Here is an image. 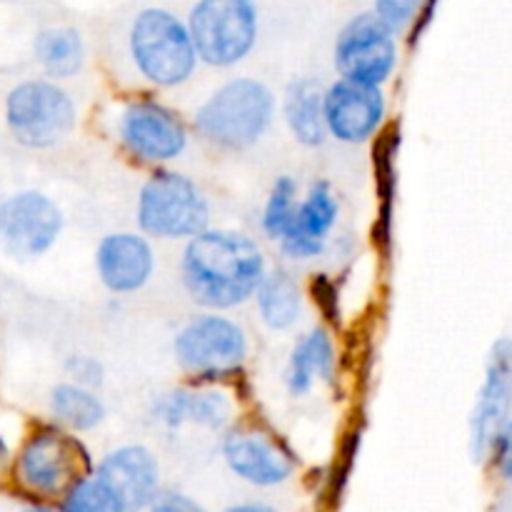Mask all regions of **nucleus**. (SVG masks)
<instances>
[{"instance_id": "f257e3e1", "label": "nucleus", "mask_w": 512, "mask_h": 512, "mask_svg": "<svg viewBox=\"0 0 512 512\" xmlns=\"http://www.w3.org/2000/svg\"><path fill=\"white\" fill-rule=\"evenodd\" d=\"M270 265L253 235L233 228H208L180 250L178 278L198 308L230 313L253 303Z\"/></svg>"}, {"instance_id": "f03ea898", "label": "nucleus", "mask_w": 512, "mask_h": 512, "mask_svg": "<svg viewBox=\"0 0 512 512\" xmlns=\"http://www.w3.org/2000/svg\"><path fill=\"white\" fill-rule=\"evenodd\" d=\"M278 110V98L268 83L240 75L220 83L195 108L190 128L220 153H248L273 130Z\"/></svg>"}, {"instance_id": "7ed1b4c3", "label": "nucleus", "mask_w": 512, "mask_h": 512, "mask_svg": "<svg viewBox=\"0 0 512 512\" xmlns=\"http://www.w3.org/2000/svg\"><path fill=\"white\" fill-rule=\"evenodd\" d=\"M213 220L205 190L190 175L173 168H155L135 195V225L150 240L188 243L205 233Z\"/></svg>"}, {"instance_id": "20e7f679", "label": "nucleus", "mask_w": 512, "mask_h": 512, "mask_svg": "<svg viewBox=\"0 0 512 512\" xmlns=\"http://www.w3.org/2000/svg\"><path fill=\"white\" fill-rule=\"evenodd\" d=\"M173 358L195 385H225L248 365V330L228 313L203 310L175 330Z\"/></svg>"}, {"instance_id": "39448f33", "label": "nucleus", "mask_w": 512, "mask_h": 512, "mask_svg": "<svg viewBox=\"0 0 512 512\" xmlns=\"http://www.w3.org/2000/svg\"><path fill=\"white\" fill-rule=\"evenodd\" d=\"M95 473L93 453L70 430L53 420L25 435L13 458L15 483L35 498H63L80 478Z\"/></svg>"}, {"instance_id": "423d86ee", "label": "nucleus", "mask_w": 512, "mask_h": 512, "mask_svg": "<svg viewBox=\"0 0 512 512\" xmlns=\"http://www.w3.org/2000/svg\"><path fill=\"white\" fill-rule=\"evenodd\" d=\"M128 50L140 78L158 90L185 85L200 63L188 23L165 8H145L135 15Z\"/></svg>"}, {"instance_id": "0eeeda50", "label": "nucleus", "mask_w": 512, "mask_h": 512, "mask_svg": "<svg viewBox=\"0 0 512 512\" xmlns=\"http://www.w3.org/2000/svg\"><path fill=\"white\" fill-rule=\"evenodd\" d=\"M3 120L20 148L50 150L75 133L78 105L55 80L28 78L15 83L5 95Z\"/></svg>"}, {"instance_id": "6e6552de", "label": "nucleus", "mask_w": 512, "mask_h": 512, "mask_svg": "<svg viewBox=\"0 0 512 512\" xmlns=\"http://www.w3.org/2000/svg\"><path fill=\"white\" fill-rule=\"evenodd\" d=\"M115 140L130 160L153 168H168L183 158L193 140V128L168 103L138 95L115 113Z\"/></svg>"}, {"instance_id": "1a4fd4ad", "label": "nucleus", "mask_w": 512, "mask_h": 512, "mask_svg": "<svg viewBox=\"0 0 512 512\" xmlns=\"http://www.w3.org/2000/svg\"><path fill=\"white\" fill-rule=\"evenodd\" d=\"M200 63L233 68L258 43V10L253 0H198L188 18Z\"/></svg>"}, {"instance_id": "9d476101", "label": "nucleus", "mask_w": 512, "mask_h": 512, "mask_svg": "<svg viewBox=\"0 0 512 512\" xmlns=\"http://www.w3.org/2000/svg\"><path fill=\"white\" fill-rule=\"evenodd\" d=\"M220 458L240 483L258 490L290 483L300 468L298 453L288 440L255 423H235L225 430L220 435Z\"/></svg>"}, {"instance_id": "9b49d317", "label": "nucleus", "mask_w": 512, "mask_h": 512, "mask_svg": "<svg viewBox=\"0 0 512 512\" xmlns=\"http://www.w3.org/2000/svg\"><path fill=\"white\" fill-rule=\"evenodd\" d=\"M65 230V213L48 193L18 190L0 200V253L18 263L45 258Z\"/></svg>"}, {"instance_id": "f8f14e48", "label": "nucleus", "mask_w": 512, "mask_h": 512, "mask_svg": "<svg viewBox=\"0 0 512 512\" xmlns=\"http://www.w3.org/2000/svg\"><path fill=\"white\" fill-rule=\"evenodd\" d=\"M398 55V35L375 13H363L335 38L333 65L343 80L383 88L398 68Z\"/></svg>"}, {"instance_id": "ddd939ff", "label": "nucleus", "mask_w": 512, "mask_h": 512, "mask_svg": "<svg viewBox=\"0 0 512 512\" xmlns=\"http://www.w3.org/2000/svg\"><path fill=\"white\" fill-rule=\"evenodd\" d=\"M323 118L328 140L340 145L373 143L388 125V98L383 88L333 80L323 93Z\"/></svg>"}, {"instance_id": "4468645a", "label": "nucleus", "mask_w": 512, "mask_h": 512, "mask_svg": "<svg viewBox=\"0 0 512 512\" xmlns=\"http://www.w3.org/2000/svg\"><path fill=\"white\" fill-rule=\"evenodd\" d=\"M512 420V340L498 338L485 360V378L470 413V455L475 463L490 460L493 445Z\"/></svg>"}, {"instance_id": "2eb2a0df", "label": "nucleus", "mask_w": 512, "mask_h": 512, "mask_svg": "<svg viewBox=\"0 0 512 512\" xmlns=\"http://www.w3.org/2000/svg\"><path fill=\"white\" fill-rule=\"evenodd\" d=\"M148 413L158 428L170 430V433L193 425V428L223 435L238 423L235 420L238 405L223 385L193 383L163 390L150 400Z\"/></svg>"}, {"instance_id": "dca6fc26", "label": "nucleus", "mask_w": 512, "mask_h": 512, "mask_svg": "<svg viewBox=\"0 0 512 512\" xmlns=\"http://www.w3.org/2000/svg\"><path fill=\"white\" fill-rule=\"evenodd\" d=\"M340 213L343 208L333 185L323 178L313 180L300 198L293 225L278 243L280 255L288 263L298 265L325 258L338 238L335 233H338Z\"/></svg>"}, {"instance_id": "f3484780", "label": "nucleus", "mask_w": 512, "mask_h": 512, "mask_svg": "<svg viewBox=\"0 0 512 512\" xmlns=\"http://www.w3.org/2000/svg\"><path fill=\"white\" fill-rule=\"evenodd\" d=\"M98 283L110 295H135L148 288L158 270V253L140 230H113L98 240L93 253Z\"/></svg>"}, {"instance_id": "a211bd4d", "label": "nucleus", "mask_w": 512, "mask_h": 512, "mask_svg": "<svg viewBox=\"0 0 512 512\" xmlns=\"http://www.w3.org/2000/svg\"><path fill=\"white\" fill-rule=\"evenodd\" d=\"M95 475L123 500L128 512H143L163 490V468L145 443H123L95 463Z\"/></svg>"}, {"instance_id": "6ab92c4d", "label": "nucleus", "mask_w": 512, "mask_h": 512, "mask_svg": "<svg viewBox=\"0 0 512 512\" xmlns=\"http://www.w3.org/2000/svg\"><path fill=\"white\" fill-rule=\"evenodd\" d=\"M340 353L335 343L333 328L328 325H313L298 335L288 353L283 383L293 400H305L315 393L318 385L335 388L338 385Z\"/></svg>"}, {"instance_id": "aec40b11", "label": "nucleus", "mask_w": 512, "mask_h": 512, "mask_svg": "<svg viewBox=\"0 0 512 512\" xmlns=\"http://www.w3.org/2000/svg\"><path fill=\"white\" fill-rule=\"evenodd\" d=\"M305 300H308V290L303 288L298 275L285 265H275L260 283L253 303L260 323L270 333H290L303 320Z\"/></svg>"}, {"instance_id": "412c9836", "label": "nucleus", "mask_w": 512, "mask_h": 512, "mask_svg": "<svg viewBox=\"0 0 512 512\" xmlns=\"http://www.w3.org/2000/svg\"><path fill=\"white\" fill-rule=\"evenodd\" d=\"M398 153H400V128L385 125L383 133L373 140V175L375 195H378V215H375L373 240L383 255L393 250L395 228V195H398Z\"/></svg>"}, {"instance_id": "4be33fe9", "label": "nucleus", "mask_w": 512, "mask_h": 512, "mask_svg": "<svg viewBox=\"0 0 512 512\" xmlns=\"http://www.w3.org/2000/svg\"><path fill=\"white\" fill-rule=\"evenodd\" d=\"M323 93L325 88H320L318 80L313 78H295L283 90L280 115H283L290 138L300 148L315 150L328 143V130H325L323 118Z\"/></svg>"}, {"instance_id": "5701e85b", "label": "nucleus", "mask_w": 512, "mask_h": 512, "mask_svg": "<svg viewBox=\"0 0 512 512\" xmlns=\"http://www.w3.org/2000/svg\"><path fill=\"white\" fill-rule=\"evenodd\" d=\"M48 413L50 420L60 428L70 430L75 435H85L98 430L108 418V405H105L100 390L83 388L70 380H60L48 393Z\"/></svg>"}, {"instance_id": "b1692460", "label": "nucleus", "mask_w": 512, "mask_h": 512, "mask_svg": "<svg viewBox=\"0 0 512 512\" xmlns=\"http://www.w3.org/2000/svg\"><path fill=\"white\" fill-rule=\"evenodd\" d=\"M35 63L45 73V78L63 83L73 80L85 68V40L78 28L55 25L35 35L33 43Z\"/></svg>"}, {"instance_id": "393cba45", "label": "nucleus", "mask_w": 512, "mask_h": 512, "mask_svg": "<svg viewBox=\"0 0 512 512\" xmlns=\"http://www.w3.org/2000/svg\"><path fill=\"white\" fill-rule=\"evenodd\" d=\"M303 193H300V183L293 175L283 173L270 183L268 195H265L263 210H260V233L270 240V243H280L285 233L293 225L295 213Z\"/></svg>"}, {"instance_id": "a878e982", "label": "nucleus", "mask_w": 512, "mask_h": 512, "mask_svg": "<svg viewBox=\"0 0 512 512\" xmlns=\"http://www.w3.org/2000/svg\"><path fill=\"white\" fill-rule=\"evenodd\" d=\"M60 512H128L123 500L98 478L85 475L60 498Z\"/></svg>"}, {"instance_id": "bb28decb", "label": "nucleus", "mask_w": 512, "mask_h": 512, "mask_svg": "<svg viewBox=\"0 0 512 512\" xmlns=\"http://www.w3.org/2000/svg\"><path fill=\"white\" fill-rule=\"evenodd\" d=\"M308 298L313 300L315 310L323 315V325L335 328L343 323V310H340V288L338 280L330 273H313L308 283Z\"/></svg>"}, {"instance_id": "cd10ccee", "label": "nucleus", "mask_w": 512, "mask_h": 512, "mask_svg": "<svg viewBox=\"0 0 512 512\" xmlns=\"http://www.w3.org/2000/svg\"><path fill=\"white\" fill-rule=\"evenodd\" d=\"M430 0H375L373 13L393 30L395 35L405 33V30L415 28L423 10L428 8Z\"/></svg>"}, {"instance_id": "c85d7f7f", "label": "nucleus", "mask_w": 512, "mask_h": 512, "mask_svg": "<svg viewBox=\"0 0 512 512\" xmlns=\"http://www.w3.org/2000/svg\"><path fill=\"white\" fill-rule=\"evenodd\" d=\"M63 373H65V380L78 383L90 390H100L105 385V378H108V370H105L103 360L88 353L68 355L63 363Z\"/></svg>"}, {"instance_id": "c756f323", "label": "nucleus", "mask_w": 512, "mask_h": 512, "mask_svg": "<svg viewBox=\"0 0 512 512\" xmlns=\"http://www.w3.org/2000/svg\"><path fill=\"white\" fill-rule=\"evenodd\" d=\"M148 512H208L195 498L183 490H160Z\"/></svg>"}, {"instance_id": "7c9ffc66", "label": "nucleus", "mask_w": 512, "mask_h": 512, "mask_svg": "<svg viewBox=\"0 0 512 512\" xmlns=\"http://www.w3.org/2000/svg\"><path fill=\"white\" fill-rule=\"evenodd\" d=\"M490 460L498 468L500 478L512 488V420L503 428V433L498 435L493 445V453H490Z\"/></svg>"}, {"instance_id": "2f4dec72", "label": "nucleus", "mask_w": 512, "mask_h": 512, "mask_svg": "<svg viewBox=\"0 0 512 512\" xmlns=\"http://www.w3.org/2000/svg\"><path fill=\"white\" fill-rule=\"evenodd\" d=\"M223 512H280L278 508L268 503H258V500H248V503H233L228 505Z\"/></svg>"}, {"instance_id": "473e14b6", "label": "nucleus", "mask_w": 512, "mask_h": 512, "mask_svg": "<svg viewBox=\"0 0 512 512\" xmlns=\"http://www.w3.org/2000/svg\"><path fill=\"white\" fill-rule=\"evenodd\" d=\"M8 460H10V445H8V440H5V435L0 433V468H3Z\"/></svg>"}, {"instance_id": "72a5a7b5", "label": "nucleus", "mask_w": 512, "mask_h": 512, "mask_svg": "<svg viewBox=\"0 0 512 512\" xmlns=\"http://www.w3.org/2000/svg\"><path fill=\"white\" fill-rule=\"evenodd\" d=\"M20 512H60V510L48 508V505H30V508H23Z\"/></svg>"}]
</instances>
